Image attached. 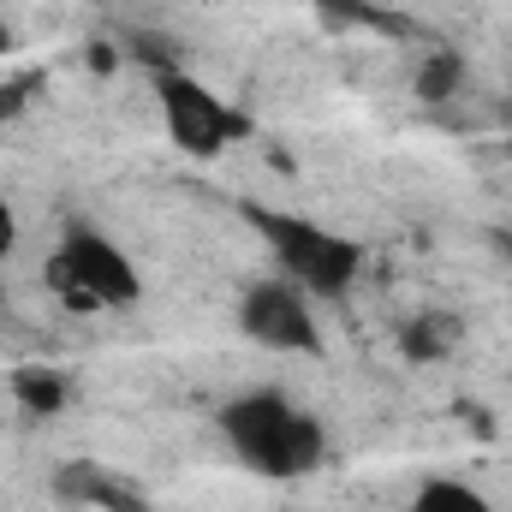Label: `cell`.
Instances as JSON below:
<instances>
[{
	"label": "cell",
	"instance_id": "cell-1",
	"mask_svg": "<svg viewBox=\"0 0 512 512\" xmlns=\"http://www.w3.org/2000/svg\"><path fill=\"white\" fill-rule=\"evenodd\" d=\"M221 435L233 447V459L256 471V477H274V483H292L304 471L322 465V423L310 411H298L286 393L274 387H256L221 405Z\"/></svg>",
	"mask_w": 512,
	"mask_h": 512
},
{
	"label": "cell",
	"instance_id": "cell-2",
	"mask_svg": "<svg viewBox=\"0 0 512 512\" xmlns=\"http://www.w3.org/2000/svg\"><path fill=\"white\" fill-rule=\"evenodd\" d=\"M245 221L268 239L280 274L292 286H304L310 298H346L352 292V280L364 268V251L352 239H340V233H328L304 215H280V209H256V203L245 209Z\"/></svg>",
	"mask_w": 512,
	"mask_h": 512
},
{
	"label": "cell",
	"instance_id": "cell-3",
	"mask_svg": "<svg viewBox=\"0 0 512 512\" xmlns=\"http://www.w3.org/2000/svg\"><path fill=\"white\" fill-rule=\"evenodd\" d=\"M48 286L72 304V310H126L143 298V280L131 268V256L90 233V227H72L60 239V251L48 256Z\"/></svg>",
	"mask_w": 512,
	"mask_h": 512
},
{
	"label": "cell",
	"instance_id": "cell-4",
	"mask_svg": "<svg viewBox=\"0 0 512 512\" xmlns=\"http://www.w3.org/2000/svg\"><path fill=\"white\" fill-rule=\"evenodd\" d=\"M155 102H161V126L167 137L185 149V155H197V161H215L227 143H239L251 120L233 108V102H221L203 78H191L185 66H155Z\"/></svg>",
	"mask_w": 512,
	"mask_h": 512
},
{
	"label": "cell",
	"instance_id": "cell-5",
	"mask_svg": "<svg viewBox=\"0 0 512 512\" xmlns=\"http://www.w3.org/2000/svg\"><path fill=\"white\" fill-rule=\"evenodd\" d=\"M239 328L251 334L256 346H274V352H322V328H316L310 292L292 286V280L251 286L245 304H239Z\"/></svg>",
	"mask_w": 512,
	"mask_h": 512
},
{
	"label": "cell",
	"instance_id": "cell-6",
	"mask_svg": "<svg viewBox=\"0 0 512 512\" xmlns=\"http://www.w3.org/2000/svg\"><path fill=\"white\" fill-rule=\"evenodd\" d=\"M60 495L66 501H90V507H102V512H149L126 477H114L102 465H66L60 471Z\"/></svg>",
	"mask_w": 512,
	"mask_h": 512
},
{
	"label": "cell",
	"instance_id": "cell-7",
	"mask_svg": "<svg viewBox=\"0 0 512 512\" xmlns=\"http://www.w3.org/2000/svg\"><path fill=\"white\" fill-rule=\"evenodd\" d=\"M12 393H18V405L36 411V417H54V411H66V399H72L66 376H54V370H18V376H12Z\"/></svg>",
	"mask_w": 512,
	"mask_h": 512
},
{
	"label": "cell",
	"instance_id": "cell-8",
	"mask_svg": "<svg viewBox=\"0 0 512 512\" xmlns=\"http://www.w3.org/2000/svg\"><path fill=\"white\" fill-rule=\"evenodd\" d=\"M411 512H489V501H483L471 483H459V477H435V483L417 489Z\"/></svg>",
	"mask_w": 512,
	"mask_h": 512
},
{
	"label": "cell",
	"instance_id": "cell-9",
	"mask_svg": "<svg viewBox=\"0 0 512 512\" xmlns=\"http://www.w3.org/2000/svg\"><path fill=\"white\" fill-rule=\"evenodd\" d=\"M453 90H459V60H429L423 96H453Z\"/></svg>",
	"mask_w": 512,
	"mask_h": 512
},
{
	"label": "cell",
	"instance_id": "cell-10",
	"mask_svg": "<svg viewBox=\"0 0 512 512\" xmlns=\"http://www.w3.org/2000/svg\"><path fill=\"white\" fill-rule=\"evenodd\" d=\"M12 245H18V221H12V209L0 203V256L12 251Z\"/></svg>",
	"mask_w": 512,
	"mask_h": 512
},
{
	"label": "cell",
	"instance_id": "cell-11",
	"mask_svg": "<svg viewBox=\"0 0 512 512\" xmlns=\"http://www.w3.org/2000/svg\"><path fill=\"white\" fill-rule=\"evenodd\" d=\"M6 54H12V24L0 18V60H6Z\"/></svg>",
	"mask_w": 512,
	"mask_h": 512
},
{
	"label": "cell",
	"instance_id": "cell-12",
	"mask_svg": "<svg viewBox=\"0 0 512 512\" xmlns=\"http://www.w3.org/2000/svg\"><path fill=\"white\" fill-rule=\"evenodd\" d=\"M507 251H512V239H507Z\"/></svg>",
	"mask_w": 512,
	"mask_h": 512
}]
</instances>
